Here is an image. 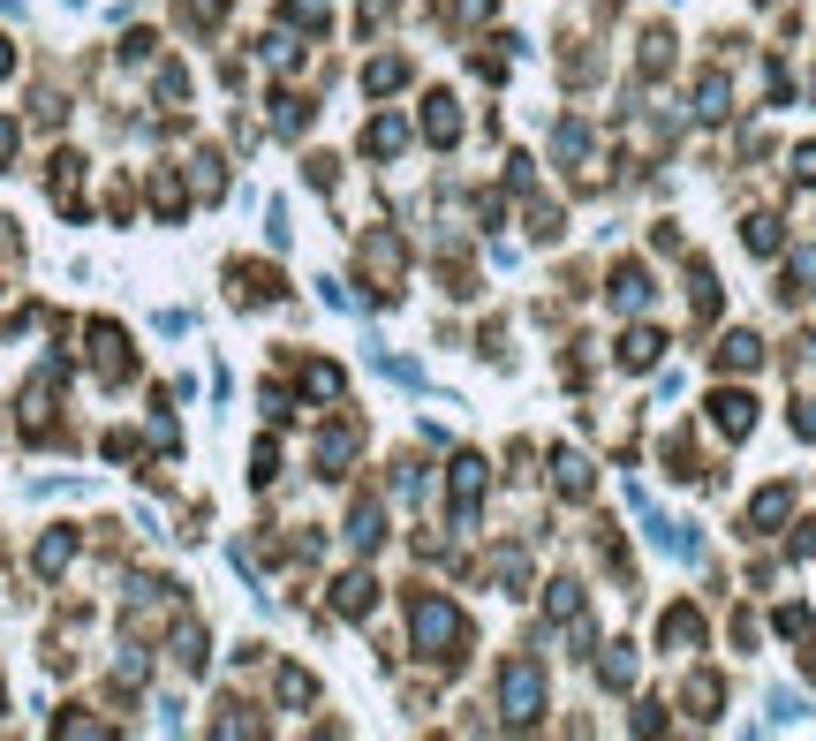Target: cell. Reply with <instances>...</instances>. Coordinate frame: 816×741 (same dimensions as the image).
<instances>
[{
    "instance_id": "cell-12",
    "label": "cell",
    "mask_w": 816,
    "mask_h": 741,
    "mask_svg": "<svg viewBox=\"0 0 816 741\" xmlns=\"http://www.w3.org/2000/svg\"><path fill=\"white\" fill-rule=\"evenodd\" d=\"M61 560H68V530H61V537H46V545H38V568H46V575L61 568Z\"/></svg>"
},
{
    "instance_id": "cell-6",
    "label": "cell",
    "mask_w": 816,
    "mask_h": 741,
    "mask_svg": "<svg viewBox=\"0 0 816 741\" xmlns=\"http://www.w3.org/2000/svg\"><path fill=\"white\" fill-rule=\"evenodd\" d=\"M756 356H764V341H756V333H733V341H726V363H733V371H748Z\"/></svg>"
},
{
    "instance_id": "cell-15",
    "label": "cell",
    "mask_w": 816,
    "mask_h": 741,
    "mask_svg": "<svg viewBox=\"0 0 816 741\" xmlns=\"http://www.w3.org/2000/svg\"><path fill=\"white\" fill-rule=\"evenodd\" d=\"M401 76H408L401 61H378V69H371V91H393V84H401Z\"/></svg>"
},
{
    "instance_id": "cell-5",
    "label": "cell",
    "mask_w": 816,
    "mask_h": 741,
    "mask_svg": "<svg viewBox=\"0 0 816 741\" xmlns=\"http://www.w3.org/2000/svg\"><path fill=\"white\" fill-rule=\"evenodd\" d=\"M476 492H484V462H476V454H461V462H454V500L476 507Z\"/></svg>"
},
{
    "instance_id": "cell-13",
    "label": "cell",
    "mask_w": 816,
    "mask_h": 741,
    "mask_svg": "<svg viewBox=\"0 0 816 741\" xmlns=\"http://www.w3.org/2000/svg\"><path fill=\"white\" fill-rule=\"evenodd\" d=\"M371 152H401V121H378V129H371Z\"/></svg>"
},
{
    "instance_id": "cell-17",
    "label": "cell",
    "mask_w": 816,
    "mask_h": 741,
    "mask_svg": "<svg viewBox=\"0 0 816 741\" xmlns=\"http://www.w3.org/2000/svg\"><path fill=\"white\" fill-rule=\"evenodd\" d=\"M8 61H16V53H8V46H0V76H8Z\"/></svg>"
},
{
    "instance_id": "cell-8",
    "label": "cell",
    "mask_w": 816,
    "mask_h": 741,
    "mask_svg": "<svg viewBox=\"0 0 816 741\" xmlns=\"http://www.w3.org/2000/svg\"><path fill=\"white\" fill-rule=\"evenodd\" d=\"M333 598H340V613H363V605H371V583H363V575H348Z\"/></svg>"
},
{
    "instance_id": "cell-4",
    "label": "cell",
    "mask_w": 816,
    "mask_h": 741,
    "mask_svg": "<svg viewBox=\"0 0 816 741\" xmlns=\"http://www.w3.org/2000/svg\"><path fill=\"white\" fill-rule=\"evenodd\" d=\"M91 348H99V371H106V379H121V371H129V348H121L114 326H91Z\"/></svg>"
},
{
    "instance_id": "cell-2",
    "label": "cell",
    "mask_w": 816,
    "mask_h": 741,
    "mask_svg": "<svg viewBox=\"0 0 816 741\" xmlns=\"http://www.w3.org/2000/svg\"><path fill=\"white\" fill-rule=\"evenodd\" d=\"M537 704H544V681H537V666H507V711H514V719H529Z\"/></svg>"
},
{
    "instance_id": "cell-11",
    "label": "cell",
    "mask_w": 816,
    "mask_h": 741,
    "mask_svg": "<svg viewBox=\"0 0 816 741\" xmlns=\"http://www.w3.org/2000/svg\"><path fill=\"white\" fill-rule=\"evenodd\" d=\"M348 537H356V545H378V507H356V522H348Z\"/></svg>"
},
{
    "instance_id": "cell-3",
    "label": "cell",
    "mask_w": 816,
    "mask_h": 741,
    "mask_svg": "<svg viewBox=\"0 0 816 741\" xmlns=\"http://www.w3.org/2000/svg\"><path fill=\"white\" fill-rule=\"evenodd\" d=\"M711 416H718V431H726V439H741V431L756 424V409H748V394H718V401H711Z\"/></svg>"
},
{
    "instance_id": "cell-10",
    "label": "cell",
    "mask_w": 816,
    "mask_h": 741,
    "mask_svg": "<svg viewBox=\"0 0 816 741\" xmlns=\"http://www.w3.org/2000/svg\"><path fill=\"white\" fill-rule=\"evenodd\" d=\"M560 484H567V492H590V462H575V454H560Z\"/></svg>"
},
{
    "instance_id": "cell-1",
    "label": "cell",
    "mask_w": 816,
    "mask_h": 741,
    "mask_svg": "<svg viewBox=\"0 0 816 741\" xmlns=\"http://www.w3.org/2000/svg\"><path fill=\"white\" fill-rule=\"evenodd\" d=\"M416 636H424V651H439V643H454V613H446L439 598H416ZM446 658V651H439Z\"/></svg>"
},
{
    "instance_id": "cell-14",
    "label": "cell",
    "mask_w": 816,
    "mask_h": 741,
    "mask_svg": "<svg viewBox=\"0 0 816 741\" xmlns=\"http://www.w3.org/2000/svg\"><path fill=\"white\" fill-rule=\"evenodd\" d=\"M786 515V492H764V500H756V530H764V522H779Z\"/></svg>"
},
{
    "instance_id": "cell-7",
    "label": "cell",
    "mask_w": 816,
    "mask_h": 741,
    "mask_svg": "<svg viewBox=\"0 0 816 741\" xmlns=\"http://www.w3.org/2000/svg\"><path fill=\"white\" fill-rule=\"evenodd\" d=\"M612 295H620L628 311H635V303H650V273H635V265H628V273H620V288H612Z\"/></svg>"
},
{
    "instance_id": "cell-9",
    "label": "cell",
    "mask_w": 816,
    "mask_h": 741,
    "mask_svg": "<svg viewBox=\"0 0 816 741\" xmlns=\"http://www.w3.org/2000/svg\"><path fill=\"white\" fill-rule=\"evenodd\" d=\"M454 129H461V121H454V99H431V137L454 144Z\"/></svg>"
},
{
    "instance_id": "cell-16",
    "label": "cell",
    "mask_w": 816,
    "mask_h": 741,
    "mask_svg": "<svg viewBox=\"0 0 816 741\" xmlns=\"http://www.w3.org/2000/svg\"><path fill=\"white\" fill-rule=\"evenodd\" d=\"M8 152H16V129H8V121H0V167H8Z\"/></svg>"
}]
</instances>
